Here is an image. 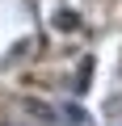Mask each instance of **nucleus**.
Segmentation results:
<instances>
[{
    "label": "nucleus",
    "instance_id": "nucleus-1",
    "mask_svg": "<svg viewBox=\"0 0 122 126\" xmlns=\"http://www.w3.org/2000/svg\"><path fill=\"white\" fill-rule=\"evenodd\" d=\"M88 76H93V59L80 63V76H76V93H88Z\"/></svg>",
    "mask_w": 122,
    "mask_h": 126
}]
</instances>
